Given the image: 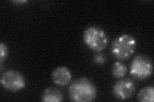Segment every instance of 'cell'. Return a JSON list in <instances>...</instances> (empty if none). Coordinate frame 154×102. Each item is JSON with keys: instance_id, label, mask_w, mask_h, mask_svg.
<instances>
[{"instance_id": "obj_2", "label": "cell", "mask_w": 154, "mask_h": 102, "mask_svg": "<svg viewBox=\"0 0 154 102\" xmlns=\"http://www.w3.org/2000/svg\"><path fill=\"white\" fill-rule=\"evenodd\" d=\"M136 40L131 35L124 34L116 38L112 43L110 52L118 60H125L131 57L136 49Z\"/></svg>"}, {"instance_id": "obj_4", "label": "cell", "mask_w": 154, "mask_h": 102, "mask_svg": "<svg viewBox=\"0 0 154 102\" xmlns=\"http://www.w3.org/2000/svg\"><path fill=\"white\" fill-rule=\"evenodd\" d=\"M130 71L131 75L135 79L138 80L148 79L152 75V61L146 55L139 54L133 59Z\"/></svg>"}, {"instance_id": "obj_11", "label": "cell", "mask_w": 154, "mask_h": 102, "mask_svg": "<svg viewBox=\"0 0 154 102\" xmlns=\"http://www.w3.org/2000/svg\"><path fill=\"white\" fill-rule=\"evenodd\" d=\"M8 52V51L7 45L3 42H1L0 43V63L1 64H2L3 62L7 59Z\"/></svg>"}, {"instance_id": "obj_8", "label": "cell", "mask_w": 154, "mask_h": 102, "mask_svg": "<svg viewBox=\"0 0 154 102\" xmlns=\"http://www.w3.org/2000/svg\"><path fill=\"white\" fill-rule=\"evenodd\" d=\"M63 99V94L60 90L55 87H48L43 92L41 100L45 102H60Z\"/></svg>"}, {"instance_id": "obj_10", "label": "cell", "mask_w": 154, "mask_h": 102, "mask_svg": "<svg viewBox=\"0 0 154 102\" xmlns=\"http://www.w3.org/2000/svg\"><path fill=\"white\" fill-rule=\"evenodd\" d=\"M128 71L127 67L123 63L120 62L115 63L112 68V75L118 79H122L126 75Z\"/></svg>"}, {"instance_id": "obj_7", "label": "cell", "mask_w": 154, "mask_h": 102, "mask_svg": "<svg viewBox=\"0 0 154 102\" xmlns=\"http://www.w3.org/2000/svg\"><path fill=\"white\" fill-rule=\"evenodd\" d=\"M52 79L59 86H66L71 80L72 75L70 70L66 66H59L52 72Z\"/></svg>"}, {"instance_id": "obj_9", "label": "cell", "mask_w": 154, "mask_h": 102, "mask_svg": "<svg viewBox=\"0 0 154 102\" xmlns=\"http://www.w3.org/2000/svg\"><path fill=\"white\" fill-rule=\"evenodd\" d=\"M154 87L148 86L141 89L137 95V100L141 102H153L154 100Z\"/></svg>"}, {"instance_id": "obj_12", "label": "cell", "mask_w": 154, "mask_h": 102, "mask_svg": "<svg viewBox=\"0 0 154 102\" xmlns=\"http://www.w3.org/2000/svg\"><path fill=\"white\" fill-rule=\"evenodd\" d=\"M94 62L96 65H103L106 62V56L104 54L102 53H98V54H96L94 57Z\"/></svg>"}, {"instance_id": "obj_3", "label": "cell", "mask_w": 154, "mask_h": 102, "mask_svg": "<svg viewBox=\"0 0 154 102\" xmlns=\"http://www.w3.org/2000/svg\"><path fill=\"white\" fill-rule=\"evenodd\" d=\"M83 39L85 44L95 52L103 51L108 45V37L105 32L98 27H88L84 32Z\"/></svg>"}, {"instance_id": "obj_13", "label": "cell", "mask_w": 154, "mask_h": 102, "mask_svg": "<svg viewBox=\"0 0 154 102\" xmlns=\"http://www.w3.org/2000/svg\"><path fill=\"white\" fill-rule=\"evenodd\" d=\"M14 3H26L27 1H13Z\"/></svg>"}, {"instance_id": "obj_5", "label": "cell", "mask_w": 154, "mask_h": 102, "mask_svg": "<svg viewBox=\"0 0 154 102\" xmlns=\"http://www.w3.org/2000/svg\"><path fill=\"white\" fill-rule=\"evenodd\" d=\"M1 84L5 89L17 92L25 87L26 82L21 73L15 70H9L2 75Z\"/></svg>"}, {"instance_id": "obj_6", "label": "cell", "mask_w": 154, "mask_h": 102, "mask_svg": "<svg viewBox=\"0 0 154 102\" xmlns=\"http://www.w3.org/2000/svg\"><path fill=\"white\" fill-rule=\"evenodd\" d=\"M136 86L130 79H123L117 81L112 87V94L119 100L129 99L134 93Z\"/></svg>"}, {"instance_id": "obj_1", "label": "cell", "mask_w": 154, "mask_h": 102, "mask_svg": "<svg viewBox=\"0 0 154 102\" xmlns=\"http://www.w3.org/2000/svg\"><path fill=\"white\" fill-rule=\"evenodd\" d=\"M96 94L97 89L95 85L85 77L74 80L69 88V96L72 101H92L96 98Z\"/></svg>"}]
</instances>
